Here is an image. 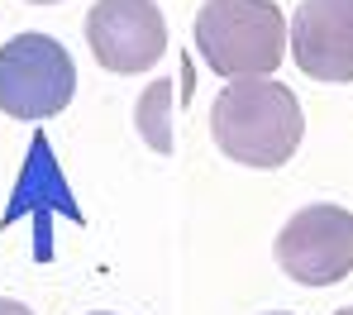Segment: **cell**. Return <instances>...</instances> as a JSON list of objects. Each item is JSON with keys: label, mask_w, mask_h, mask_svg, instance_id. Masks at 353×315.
I'll return each mask as SVG.
<instances>
[{"label": "cell", "mask_w": 353, "mask_h": 315, "mask_svg": "<svg viewBox=\"0 0 353 315\" xmlns=\"http://www.w3.org/2000/svg\"><path fill=\"white\" fill-rule=\"evenodd\" d=\"M210 134L230 163L268 172V167L292 163V153L301 148V134H305V115H301V101L292 96V86H282L272 77H243L215 96Z\"/></svg>", "instance_id": "cell-1"}, {"label": "cell", "mask_w": 353, "mask_h": 315, "mask_svg": "<svg viewBox=\"0 0 353 315\" xmlns=\"http://www.w3.org/2000/svg\"><path fill=\"white\" fill-rule=\"evenodd\" d=\"M196 48L210 72L230 81L272 77L287 58V14L272 0H205L196 14Z\"/></svg>", "instance_id": "cell-2"}, {"label": "cell", "mask_w": 353, "mask_h": 315, "mask_svg": "<svg viewBox=\"0 0 353 315\" xmlns=\"http://www.w3.org/2000/svg\"><path fill=\"white\" fill-rule=\"evenodd\" d=\"M77 96V63L48 34H14L0 48V110L10 120H53Z\"/></svg>", "instance_id": "cell-3"}, {"label": "cell", "mask_w": 353, "mask_h": 315, "mask_svg": "<svg viewBox=\"0 0 353 315\" xmlns=\"http://www.w3.org/2000/svg\"><path fill=\"white\" fill-rule=\"evenodd\" d=\"M277 267L301 287H334L353 272V215L344 205H305L277 230Z\"/></svg>", "instance_id": "cell-4"}, {"label": "cell", "mask_w": 353, "mask_h": 315, "mask_svg": "<svg viewBox=\"0 0 353 315\" xmlns=\"http://www.w3.org/2000/svg\"><path fill=\"white\" fill-rule=\"evenodd\" d=\"M86 48L105 72H148L168 53V19L158 0H96L86 10Z\"/></svg>", "instance_id": "cell-5"}, {"label": "cell", "mask_w": 353, "mask_h": 315, "mask_svg": "<svg viewBox=\"0 0 353 315\" xmlns=\"http://www.w3.org/2000/svg\"><path fill=\"white\" fill-rule=\"evenodd\" d=\"M292 58L315 81H353V0H301Z\"/></svg>", "instance_id": "cell-6"}, {"label": "cell", "mask_w": 353, "mask_h": 315, "mask_svg": "<svg viewBox=\"0 0 353 315\" xmlns=\"http://www.w3.org/2000/svg\"><path fill=\"white\" fill-rule=\"evenodd\" d=\"M168 101H172V81L163 77V81H153V86H148V96H143V101H139V110H134V120H139V134L148 139V148H153V153H172Z\"/></svg>", "instance_id": "cell-7"}, {"label": "cell", "mask_w": 353, "mask_h": 315, "mask_svg": "<svg viewBox=\"0 0 353 315\" xmlns=\"http://www.w3.org/2000/svg\"><path fill=\"white\" fill-rule=\"evenodd\" d=\"M0 315H34L24 301H10V296H0Z\"/></svg>", "instance_id": "cell-8"}, {"label": "cell", "mask_w": 353, "mask_h": 315, "mask_svg": "<svg viewBox=\"0 0 353 315\" xmlns=\"http://www.w3.org/2000/svg\"><path fill=\"white\" fill-rule=\"evenodd\" d=\"M29 5H62V0H29Z\"/></svg>", "instance_id": "cell-9"}, {"label": "cell", "mask_w": 353, "mask_h": 315, "mask_svg": "<svg viewBox=\"0 0 353 315\" xmlns=\"http://www.w3.org/2000/svg\"><path fill=\"white\" fill-rule=\"evenodd\" d=\"M334 315H353V306H344V311H334Z\"/></svg>", "instance_id": "cell-10"}, {"label": "cell", "mask_w": 353, "mask_h": 315, "mask_svg": "<svg viewBox=\"0 0 353 315\" xmlns=\"http://www.w3.org/2000/svg\"><path fill=\"white\" fill-rule=\"evenodd\" d=\"M268 315H287V311H268Z\"/></svg>", "instance_id": "cell-11"}, {"label": "cell", "mask_w": 353, "mask_h": 315, "mask_svg": "<svg viewBox=\"0 0 353 315\" xmlns=\"http://www.w3.org/2000/svg\"><path fill=\"white\" fill-rule=\"evenodd\" d=\"M96 315H110V311H96Z\"/></svg>", "instance_id": "cell-12"}]
</instances>
